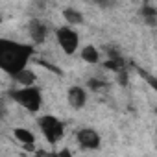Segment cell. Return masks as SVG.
I'll return each mask as SVG.
<instances>
[{"instance_id":"cell-1","label":"cell","mask_w":157,"mask_h":157,"mask_svg":"<svg viewBox=\"0 0 157 157\" xmlns=\"http://www.w3.org/2000/svg\"><path fill=\"white\" fill-rule=\"evenodd\" d=\"M32 54H33L32 46L2 39L0 41V68L11 76H15L26 68V63Z\"/></svg>"},{"instance_id":"cell-2","label":"cell","mask_w":157,"mask_h":157,"mask_svg":"<svg viewBox=\"0 0 157 157\" xmlns=\"http://www.w3.org/2000/svg\"><path fill=\"white\" fill-rule=\"evenodd\" d=\"M10 96L17 104H21L24 109H28L32 113H35V111L41 109V102H43L41 100V91L35 85L33 87H24V89H19V91H11Z\"/></svg>"},{"instance_id":"cell-3","label":"cell","mask_w":157,"mask_h":157,"mask_svg":"<svg viewBox=\"0 0 157 157\" xmlns=\"http://www.w3.org/2000/svg\"><path fill=\"white\" fill-rule=\"evenodd\" d=\"M39 128L44 135V139L50 142V144H56L57 140L63 139V133H65V128L61 124L59 118L52 117V115H44L39 118Z\"/></svg>"},{"instance_id":"cell-4","label":"cell","mask_w":157,"mask_h":157,"mask_svg":"<svg viewBox=\"0 0 157 157\" xmlns=\"http://www.w3.org/2000/svg\"><path fill=\"white\" fill-rule=\"evenodd\" d=\"M56 35H57V43H59V46L63 48L65 54H74L76 52L78 44H80V37H78L76 30H72L68 26H63V28L57 30Z\"/></svg>"},{"instance_id":"cell-5","label":"cell","mask_w":157,"mask_h":157,"mask_svg":"<svg viewBox=\"0 0 157 157\" xmlns=\"http://www.w3.org/2000/svg\"><path fill=\"white\" fill-rule=\"evenodd\" d=\"M78 142H80V146L85 148V150H96L100 146V137H98V133L94 129L83 128V129L78 131Z\"/></svg>"},{"instance_id":"cell-6","label":"cell","mask_w":157,"mask_h":157,"mask_svg":"<svg viewBox=\"0 0 157 157\" xmlns=\"http://www.w3.org/2000/svg\"><path fill=\"white\" fill-rule=\"evenodd\" d=\"M28 33L30 37L33 39V43H43L46 37H48V26L37 19H33L30 24H28Z\"/></svg>"},{"instance_id":"cell-7","label":"cell","mask_w":157,"mask_h":157,"mask_svg":"<svg viewBox=\"0 0 157 157\" xmlns=\"http://www.w3.org/2000/svg\"><path fill=\"white\" fill-rule=\"evenodd\" d=\"M85 100H87V94L82 87H70L68 89V104L74 109H82L85 105Z\"/></svg>"},{"instance_id":"cell-8","label":"cell","mask_w":157,"mask_h":157,"mask_svg":"<svg viewBox=\"0 0 157 157\" xmlns=\"http://www.w3.org/2000/svg\"><path fill=\"white\" fill-rule=\"evenodd\" d=\"M140 17H142V21L148 26H155L157 24V10L153 6H150V4H144L140 8Z\"/></svg>"},{"instance_id":"cell-9","label":"cell","mask_w":157,"mask_h":157,"mask_svg":"<svg viewBox=\"0 0 157 157\" xmlns=\"http://www.w3.org/2000/svg\"><path fill=\"white\" fill-rule=\"evenodd\" d=\"M13 78H15V82L21 83L22 87H33V83H35V74H33L32 70H26V68H24L22 72L15 74Z\"/></svg>"},{"instance_id":"cell-10","label":"cell","mask_w":157,"mask_h":157,"mask_svg":"<svg viewBox=\"0 0 157 157\" xmlns=\"http://www.w3.org/2000/svg\"><path fill=\"white\" fill-rule=\"evenodd\" d=\"M82 59H83L85 63L94 65V63H98V61H100V54H98V50H96L93 44H87V46L82 50Z\"/></svg>"},{"instance_id":"cell-11","label":"cell","mask_w":157,"mask_h":157,"mask_svg":"<svg viewBox=\"0 0 157 157\" xmlns=\"http://www.w3.org/2000/svg\"><path fill=\"white\" fill-rule=\"evenodd\" d=\"M13 133H15V139H19L24 146H33L35 137H33L32 131H28V129H24V128H15Z\"/></svg>"},{"instance_id":"cell-12","label":"cell","mask_w":157,"mask_h":157,"mask_svg":"<svg viewBox=\"0 0 157 157\" xmlns=\"http://www.w3.org/2000/svg\"><path fill=\"white\" fill-rule=\"evenodd\" d=\"M63 17H65V21H67L68 24H72V26L83 22V15L78 11V10H74V8H67V10L63 11Z\"/></svg>"},{"instance_id":"cell-13","label":"cell","mask_w":157,"mask_h":157,"mask_svg":"<svg viewBox=\"0 0 157 157\" xmlns=\"http://www.w3.org/2000/svg\"><path fill=\"white\" fill-rule=\"evenodd\" d=\"M124 59L122 57H117V59H107L105 63H104V67L107 68V70H113L115 74H118V72H122L124 70Z\"/></svg>"},{"instance_id":"cell-14","label":"cell","mask_w":157,"mask_h":157,"mask_svg":"<svg viewBox=\"0 0 157 157\" xmlns=\"http://www.w3.org/2000/svg\"><path fill=\"white\" fill-rule=\"evenodd\" d=\"M87 85H89V89L98 91V89L105 87V82H102V80H89V82H87Z\"/></svg>"},{"instance_id":"cell-15","label":"cell","mask_w":157,"mask_h":157,"mask_svg":"<svg viewBox=\"0 0 157 157\" xmlns=\"http://www.w3.org/2000/svg\"><path fill=\"white\" fill-rule=\"evenodd\" d=\"M140 74H142L144 80H146V82H148L153 89H155V93H157V78H151V76H148V74H146V72H142V70H140Z\"/></svg>"},{"instance_id":"cell-16","label":"cell","mask_w":157,"mask_h":157,"mask_svg":"<svg viewBox=\"0 0 157 157\" xmlns=\"http://www.w3.org/2000/svg\"><path fill=\"white\" fill-rule=\"evenodd\" d=\"M117 82H118L120 85H128V72H126V70H122V72L117 74Z\"/></svg>"},{"instance_id":"cell-17","label":"cell","mask_w":157,"mask_h":157,"mask_svg":"<svg viewBox=\"0 0 157 157\" xmlns=\"http://www.w3.org/2000/svg\"><path fill=\"white\" fill-rule=\"evenodd\" d=\"M57 157H72V153H70V150H67V148H63L61 151H59V155Z\"/></svg>"},{"instance_id":"cell-18","label":"cell","mask_w":157,"mask_h":157,"mask_svg":"<svg viewBox=\"0 0 157 157\" xmlns=\"http://www.w3.org/2000/svg\"><path fill=\"white\" fill-rule=\"evenodd\" d=\"M33 157H43V155H33Z\"/></svg>"}]
</instances>
